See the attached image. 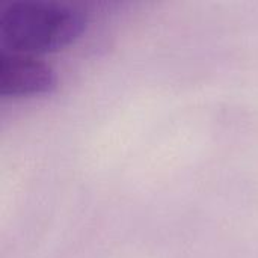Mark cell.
<instances>
[{
	"instance_id": "1",
	"label": "cell",
	"mask_w": 258,
	"mask_h": 258,
	"mask_svg": "<svg viewBox=\"0 0 258 258\" xmlns=\"http://www.w3.org/2000/svg\"><path fill=\"white\" fill-rule=\"evenodd\" d=\"M82 9L59 2L12 0L0 9V36L5 48L42 53L73 41L85 27Z\"/></svg>"
},
{
	"instance_id": "2",
	"label": "cell",
	"mask_w": 258,
	"mask_h": 258,
	"mask_svg": "<svg viewBox=\"0 0 258 258\" xmlns=\"http://www.w3.org/2000/svg\"><path fill=\"white\" fill-rule=\"evenodd\" d=\"M56 83L53 68L30 53L2 48L0 51V94L32 95L50 91Z\"/></svg>"
}]
</instances>
